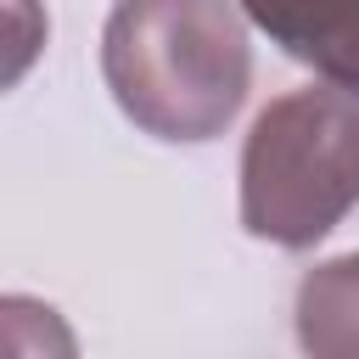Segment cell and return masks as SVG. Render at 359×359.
<instances>
[{
  "label": "cell",
  "mask_w": 359,
  "mask_h": 359,
  "mask_svg": "<svg viewBox=\"0 0 359 359\" xmlns=\"http://www.w3.org/2000/svg\"><path fill=\"white\" fill-rule=\"evenodd\" d=\"M286 56L309 62L331 90L359 101V6H258L247 11Z\"/></svg>",
  "instance_id": "3"
},
{
  "label": "cell",
  "mask_w": 359,
  "mask_h": 359,
  "mask_svg": "<svg viewBox=\"0 0 359 359\" xmlns=\"http://www.w3.org/2000/svg\"><path fill=\"white\" fill-rule=\"evenodd\" d=\"M359 202V101L331 84L275 95L241 146V224L286 252L331 236Z\"/></svg>",
  "instance_id": "2"
},
{
  "label": "cell",
  "mask_w": 359,
  "mask_h": 359,
  "mask_svg": "<svg viewBox=\"0 0 359 359\" xmlns=\"http://www.w3.org/2000/svg\"><path fill=\"white\" fill-rule=\"evenodd\" d=\"M297 342L309 359H359V252L325 258L303 275Z\"/></svg>",
  "instance_id": "4"
},
{
  "label": "cell",
  "mask_w": 359,
  "mask_h": 359,
  "mask_svg": "<svg viewBox=\"0 0 359 359\" xmlns=\"http://www.w3.org/2000/svg\"><path fill=\"white\" fill-rule=\"evenodd\" d=\"M0 331H6V359H79L67 320L39 297H6Z\"/></svg>",
  "instance_id": "5"
},
{
  "label": "cell",
  "mask_w": 359,
  "mask_h": 359,
  "mask_svg": "<svg viewBox=\"0 0 359 359\" xmlns=\"http://www.w3.org/2000/svg\"><path fill=\"white\" fill-rule=\"evenodd\" d=\"M247 11L213 0H135L101 28V73L123 118L157 140H213L247 101Z\"/></svg>",
  "instance_id": "1"
}]
</instances>
